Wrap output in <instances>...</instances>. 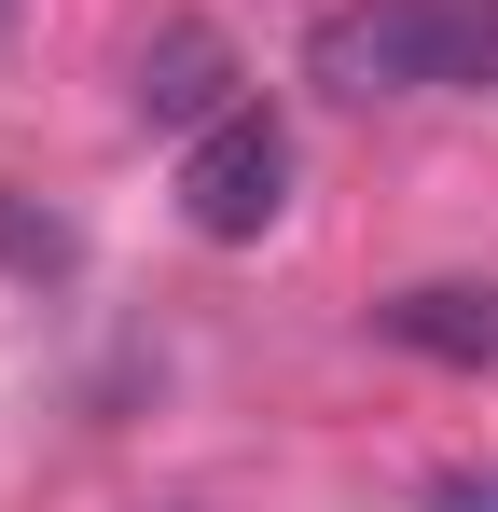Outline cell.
Masks as SVG:
<instances>
[{
  "label": "cell",
  "instance_id": "3957f363",
  "mask_svg": "<svg viewBox=\"0 0 498 512\" xmlns=\"http://www.w3.org/2000/svg\"><path fill=\"white\" fill-rule=\"evenodd\" d=\"M374 333L402 360H443V374H485L498 360V277H429V291H388Z\"/></svg>",
  "mask_w": 498,
  "mask_h": 512
},
{
  "label": "cell",
  "instance_id": "5b68a950",
  "mask_svg": "<svg viewBox=\"0 0 498 512\" xmlns=\"http://www.w3.org/2000/svg\"><path fill=\"white\" fill-rule=\"evenodd\" d=\"M429 512H498V485H485V471H443V485H429Z\"/></svg>",
  "mask_w": 498,
  "mask_h": 512
},
{
  "label": "cell",
  "instance_id": "7a4b0ae2",
  "mask_svg": "<svg viewBox=\"0 0 498 512\" xmlns=\"http://www.w3.org/2000/svg\"><path fill=\"white\" fill-rule=\"evenodd\" d=\"M291 208V139H277V111H222V125H194V153H180V222L208 236V250H249L263 222Z\"/></svg>",
  "mask_w": 498,
  "mask_h": 512
},
{
  "label": "cell",
  "instance_id": "277c9868",
  "mask_svg": "<svg viewBox=\"0 0 498 512\" xmlns=\"http://www.w3.org/2000/svg\"><path fill=\"white\" fill-rule=\"evenodd\" d=\"M139 111H153V125H222V111H236V42L194 28V14L153 28V42H139Z\"/></svg>",
  "mask_w": 498,
  "mask_h": 512
},
{
  "label": "cell",
  "instance_id": "6da1fadb",
  "mask_svg": "<svg viewBox=\"0 0 498 512\" xmlns=\"http://www.w3.org/2000/svg\"><path fill=\"white\" fill-rule=\"evenodd\" d=\"M305 70L332 97H471L498 84V28L457 0H346V14H319Z\"/></svg>",
  "mask_w": 498,
  "mask_h": 512
},
{
  "label": "cell",
  "instance_id": "8992f818",
  "mask_svg": "<svg viewBox=\"0 0 498 512\" xmlns=\"http://www.w3.org/2000/svg\"><path fill=\"white\" fill-rule=\"evenodd\" d=\"M0 14H14V0H0Z\"/></svg>",
  "mask_w": 498,
  "mask_h": 512
}]
</instances>
